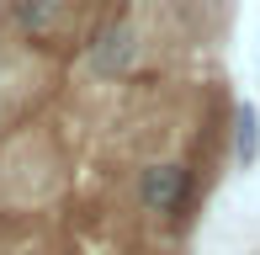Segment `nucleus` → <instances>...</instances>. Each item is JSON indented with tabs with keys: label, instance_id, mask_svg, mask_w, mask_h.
<instances>
[{
	"label": "nucleus",
	"instance_id": "obj_4",
	"mask_svg": "<svg viewBox=\"0 0 260 255\" xmlns=\"http://www.w3.org/2000/svg\"><path fill=\"white\" fill-rule=\"evenodd\" d=\"M234 160H239L244 170L260 160V112H255V101H239V107H234Z\"/></svg>",
	"mask_w": 260,
	"mask_h": 255
},
{
	"label": "nucleus",
	"instance_id": "obj_1",
	"mask_svg": "<svg viewBox=\"0 0 260 255\" xmlns=\"http://www.w3.org/2000/svg\"><path fill=\"white\" fill-rule=\"evenodd\" d=\"M191 170L175 165V160H165V165H149L144 176H138V202H144V213H170V218H186V207H191Z\"/></svg>",
	"mask_w": 260,
	"mask_h": 255
},
{
	"label": "nucleus",
	"instance_id": "obj_3",
	"mask_svg": "<svg viewBox=\"0 0 260 255\" xmlns=\"http://www.w3.org/2000/svg\"><path fill=\"white\" fill-rule=\"evenodd\" d=\"M11 11V27L21 32V38H53L58 21H64V0H6Z\"/></svg>",
	"mask_w": 260,
	"mask_h": 255
},
{
	"label": "nucleus",
	"instance_id": "obj_2",
	"mask_svg": "<svg viewBox=\"0 0 260 255\" xmlns=\"http://www.w3.org/2000/svg\"><path fill=\"white\" fill-rule=\"evenodd\" d=\"M85 59H90V75H96V80H117V75H127V69H133V59H138V38H133V27H127V21H106L96 38L85 43Z\"/></svg>",
	"mask_w": 260,
	"mask_h": 255
}]
</instances>
